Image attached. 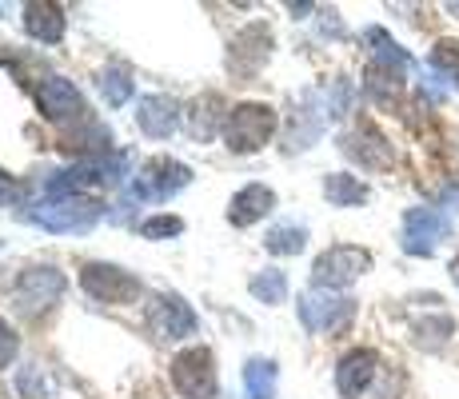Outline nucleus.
I'll return each instance as SVG.
<instances>
[{
  "mask_svg": "<svg viewBox=\"0 0 459 399\" xmlns=\"http://www.w3.org/2000/svg\"><path fill=\"white\" fill-rule=\"evenodd\" d=\"M372 268V252L359 244H335L328 252L316 256L312 264V288L320 291H343Z\"/></svg>",
  "mask_w": 459,
  "mask_h": 399,
  "instance_id": "2",
  "label": "nucleus"
},
{
  "mask_svg": "<svg viewBox=\"0 0 459 399\" xmlns=\"http://www.w3.org/2000/svg\"><path fill=\"white\" fill-rule=\"evenodd\" d=\"M351 100H356V92H351L348 80H335L328 88V96H324V108H328V117H348Z\"/></svg>",
  "mask_w": 459,
  "mask_h": 399,
  "instance_id": "29",
  "label": "nucleus"
},
{
  "mask_svg": "<svg viewBox=\"0 0 459 399\" xmlns=\"http://www.w3.org/2000/svg\"><path fill=\"white\" fill-rule=\"evenodd\" d=\"M220 112H224V100H220L216 92H204V96H196V100L184 108V132H188L196 144H208V140H216V132H220Z\"/></svg>",
  "mask_w": 459,
  "mask_h": 399,
  "instance_id": "15",
  "label": "nucleus"
},
{
  "mask_svg": "<svg viewBox=\"0 0 459 399\" xmlns=\"http://www.w3.org/2000/svg\"><path fill=\"white\" fill-rule=\"evenodd\" d=\"M280 112L268 108V104H236L224 120V144L232 152H260L272 136H276Z\"/></svg>",
  "mask_w": 459,
  "mask_h": 399,
  "instance_id": "1",
  "label": "nucleus"
},
{
  "mask_svg": "<svg viewBox=\"0 0 459 399\" xmlns=\"http://www.w3.org/2000/svg\"><path fill=\"white\" fill-rule=\"evenodd\" d=\"M172 387L184 399H212L220 392L216 356L208 348H188L172 360Z\"/></svg>",
  "mask_w": 459,
  "mask_h": 399,
  "instance_id": "4",
  "label": "nucleus"
},
{
  "mask_svg": "<svg viewBox=\"0 0 459 399\" xmlns=\"http://www.w3.org/2000/svg\"><path fill=\"white\" fill-rule=\"evenodd\" d=\"M248 291L260 304H280V299L288 296V276L284 272H276V268H268V272H260L252 283H248Z\"/></svg>",
  "mask_w": 459,
  "mask_h": 399,
  "instance_id": "28",
  "label": "nucleus"
},
{
  "mask_svg": "<svg viewBox=\"0 0 459 399\" xmlns=\"http://www.w3.org/2000/svg\"><path fill=\"white\" fill-rule=\"evenodd\" d=\"M24 32L40 44H56L65 37V13L56 4H44V0L24 4Z\"/></svg>",
  "mask_w": 459,
  "mask_h": 399,
  "instance_id": "19",
  "label": "nucleus"
},
{
  "mask_svg": "<svg viewBox=\"0 0 459 399\" xmlns=\"http://www.w3.org/2000/svg\"><path fill=\"white\" fill-rule=\"evenodd\" d=\"M340 152L348 156L351 164L368 168V172H387V168L395 164V152H392V144H387V136L368 120L340 132Z\"/></svg>",
  "mask_w": 459,
  "mask_h": 399,
  "instance_id": "5",
  "label": "nucleus"
},
{
  "mask_svg": "<svg viewBox=\"0 0 459 399\" xmlns=\"http://www.w3.org/2000/svg\"><path fill=\"white\" fill-rule=\"evenodd\" d=\"M244 395L248 399H272L276 395V363L255 356L244 363Z\"/></svg>",
  "mask_w": 459,
  "mask_h": 399,
  "instance_id": "24",
  "label": "nucleus"
},
{
  "mask_svg": "<svg viewBox=\"0 0 459 399\" xmlns=\"http://www.w3.org/2000/svg\"><path fill=\"white\" fill-rule=\"evenodd\" d=\"M96 88H100V96L112 104V108H120V104L132 100V92H136V80H132L128 68L108 65V68L100 73V80H96Z\"/></svg>",
  "mask_w": 459,
  "mask_h": 399,
  "instance_id": "25",
  "label": "nucleus"
},
{
  "mask_svg": "<svg viewBox=\"0 0 459 399\" xmlns=\"http://www.w3.org/2000/svg\"><path fill=\"white\" fill-rule=\"evenodd\" d=\"M65 291V276L56 268H29L16 280V312H24L29 319L44 316Z\"/></svg>",
  "mask_w": 459,
  "mask_h": 399,
  "instance_id": "10",
  "label": "nucleus"
},
{
  "mask_svg": "<svg viewBox=\"0 0 459 399\" xmlns=\"http://www.w3.org/2000/svg\"><path fill=\"white\" fill-rule=\"evenodd\" d=\"M328 120V108H296L288 112V128H284V152H304L307 144H316Z\"/></svg>",
  "mask_w": 459,
  "mask_h": 399,
  "instance_id": "18",
  "label": "nucleus"
},
{
  "mask_svg": "<svg viewBox=\"0 0 459 399\" xmlns=\"http://www.w3.org/2000/svg\"><path fill=\"white\" fill-rule=\"evenodd\" d=\"M379 376V356L372 348H351L335 363V392L343 399H359Z\"/></svg>",
  "mask_w": 459,
  "mask_h": 399,
  "instance_id": "12",
  "label": "nucleus"
},
{
  "mask_svg": "<svg viewBox=\"0 0 459 399\" xmlns=\"http://www.w3.org/2000/svg\"><path fill=\"white\" fill-rule=\"evenodd\" d=\"M455 335V319L447 312H436V316H420L416 324H411V343H416L420 351H439L447 348V340Z\"/></svg>",
  "mask_w": 459,
  "mask_h": 399,
  "instance_id": "20",
  "label": "nucleus"
},
{
  "mask_svg": "<svg viewBox=\"0 0 459 399\" xmlns=\"http://www.w3.org/2000/svg\"><path fill=\"white\" fill-rule=\"evenodd\" d=\"M32 220L48 232H88V228L100 220V204L96 200H81V196H68V200H44L32 208Z\"/></svg>",
  "mask_w": 459,
  "mask_h": 399,
  "instance_id": "8",
  "label": "nucleus"
},
{
  "mask_svg": "<svg viewBox=\"0 0 459 399\" xmlns=\"http://www.w3.org/2000/svg\"><path fill=\"white\" fill-rule=\"evenodd\" d=\"M16 200H21V184L0 172V204H16Z\"/></svg>",
  "mask_w": 459,
  "mask_h": 399,
  "instance_id": "32",
  "label": "nucleus"
},
{
  "mask_svg": "<svg viewBox=\"0 0 459 399\" xmlns=\"http://www.w3.org/2000/svg\"><path fill=\"white\" fill-rule=\"evenodd\" d=\"M188 180H192L188 164H180V160H172V156H156V160H148V164L140 168L136 188L132 192H136L140 200H168L172 192H180Z\"/></svg>",
  "mask_w": 459,
  "mask_h": 399,
  "instance_id": "11",
  "label": "nucleus"
},
{
  "mask_svg": "<svg viewBox=\"0 0 459 399\" xmlns=\"http://www.w3.org/2000/svg\"><path fill=\"white\" fill-rule=\"evenodd\" d=\"M180 232H184V220L180 216H152L144 224L148 239H168V236H180Z\"/></svg>",
  "mask_w": 459,
  "mask_h": 399,
  "instance_id": "30",
  "label": "nucleus"
},
{
  "mask_svg": "<svg viewBox=\"0 0 459 399\" xmlns=\"http://www.w3.org/2000/svg\"><path fill=\"white\" fill-rule=\"evenodd\" d=\"M307 244V228L304 224H280L272 228L268 239H264V247H268L272 256H299Z\"/></svg>",
  "mask_w": 459,
  "mask_h": 399,
  "instance_id": "26",
  "label": "nucleus"
},
{
  "mask_svg": "<svg viewBox=\"0 0 459 399\" xmlns=\"http://www.w3.org/2000/svg\"><path fill=\"white\" fill-rule=\"evenodd\" d=\"M276 208V192L264 188V184H248V188H240L228 204V220H232L236 228H252L260 224L268 212Z\"/></svg>",
  "mask_w": 459,
  "mask_h": 399,
  "instance_id": "16",
  "label": "nucleus"
},
{
  "mask_svg": "<svg viewBox=\"0 0 459 399\" xmlns=\"http://www.w3.org/2000/svg\"><path fill=\"white\" fill-rule=\"evenodd\" d=\"M447 272H452V280H455V288H459V256H455L452 264H447Z\"/></svg>",
  "mask_w": 459,
  "mask_h": 399,
  "instance_id": "33",
  "label": "nucleus"
},
{
  "mask_svg": "<svg viewBox=\"0 0 459 399\" xmlns=\"http://www.w3.org/2000/svg\"><path fill=\"white\" fill-rule=\"evenodd\" d=\"M180 104L172 100V96H144L140 100V112H136V124L144 136L152 140H168L176 128H180Z\"/></svg>",
  "mask_w": 459,
  "mask_h": 399,
  "instance_id": "14",
  "label": "nucleus"
},
{
  "mask_svg": "<svg viewBox=\"0 0 459 399\" xmlns=\"http://www.w3.org/2000/svg\"><path fill=\"white\" fill-rule=\"evenodd\" d=\"M32 96H37V108L48 120H56V124H81V120H88L81 88H76L73 80H65V76H44Z\"/></svg>",
  "mask_w": 459,
  "mask_h": 399,
  "instance_id": "9",
  "label": "nucleus"
},
{
  "mask_svg": "<svg viewBox=\"0 0 459 399\" xmlns=\"http://www.w3.org/2000/svg\"><path fill=\"white\" fill-rule=\"evenodd\" d=\"M452 232V216L444 208H431V204H420V208L403 212V252L411 256H431L439 247V239Z\"/></svg>",
  "mask_w": 459,
  "mask_h": 399,
  "instance_id": "7",
  "label": "nucleus"
},
{
  "mask_svg": "<svg viewBox=\"0 0 459 399\" xmlns=\"http://www.w3.org/2000/svg\"><path fill=\"white\" fill-rule=\"evenodd\" d=\"M16 351H21V340H16V332L4 324V319H0V371L16 360Z\"/></svg>",
  "mask_w": 459,
  "mask_h": 399,
  "instance_id": "31",
  "label": "nucleus"
},
{
  "mask_svg": "<svg viewBox=\"0 0 459 399\" xmlns=\"http://www.w3.org/2000/svg\"><path fill=\"white\" fill-rule=\"evenodd\" d=\"M403 88H408L403 73H392V68L368 65V96H372L376 104H384V108H400Z\"/></svg>",
  "mask_w": 459,
  "mask_h": 399,
  "instance_id": "22",
  "label": "nucleus"
},
{
  "mask_svg": "<svg viewBox=\"0 0 459 399\" xmlns=\"http://www.w3.org/2000/svg\"><path fill=\"white\" fill-rule=\"evenodd\" d=\"M268 56H272L268 24H248V29L232 40V48H228V68H232L236 76H252V73H260Z\"/></svg>",
  "mask_w": 459,
  "mask_h": 399,
  "instance_id": "13",
  "label": "nucleus"
},
{
  "mask_svg": "<svg viewBox=\"0 0 459 399\" xmlns=\"http://www.w3.org/2000/svg\"><path fill=\"white\" fill-rule=\"evenodd\" d=\"M324 200L335 204V208H359V204L372 200V188H368L359 176L332 172L328 180H324Z\"/></svg>",
  "mask_w": 459,
  "mask_h": 399,
  "instance_id": "21",
  "label": "nucleus"
},
{
  "mask_svg": "<svg viewBox=\"0 0 459 399\" xmlns=\"http://www.w3.org/2000/svg\"><path fill=\"white\" fill-rule=\"evenodd\" d=\"M364 40H368V48H372V65H379V68H392V73H403L408 76L411 73V56L400 48L392 37H387L384 29H368L364 32Z\"/></svg>",
  "mask_w": 459,
  "mask_h": 399,
  "instance_id": "23",
  "label": "nucleus"
},
{
  "mask_svg": "<svg viewBox=\"0 0 459 399\" xmlns=\"http://www.w3.org/2000/svg\"><path fill=\"white\" fill-rule=\"evenodd\" d=\"M431 68L439 73V80L444 84H452L459 92V40H439L436 48H431Z\"/></svg>",
  "mask_w": 459,
  "mask_h": 399,
  "instance_id": "27",
  "label": "nucleus"
},
{
  "mask_svg": "<svg viewBox=\"0 0 459 399\" xmlns=\"http://www.w3.org/2000/svg\"><path fill=\"white\" fill-rule=\"evenodd\" d=\"M351 319H356V299L340 296V291L307 288L299 296V324L312 335H340Z\"/></svg>",
  "mask_w": 459,
  "mask_h": 399,
  "instance_id": "3",
  "label": "nucleus"
},
{
  "mask_svg": "<svg viewBox=\"0 0 459 399\" xmlns=\"http://www.w3.org/2000/svg\"><path fill=\"white\" fill-rule=\"evenodd\" d=\"M81 288L96 304H132V299H140L144 283L132 276V272L117 268V264H84Z\"/></svg>",
  "mask_w": 459,
  "mask_h": 399,
  "instance_id": "6",
  "label": "nucleus"
},
{
  "mask_svg": "<svg viewBox=\"0 0 459 399\" xmlns=\"http://www.w3.org/2000/svg\"><path fill=\"white\" fill-rule=\"evenodd\" d=\"M152 324L160 332V340H180V335L196 332V312L180 296H160L152 304Z\"/></svg>",
  "mask_w": 459,
  "mask_h": 399,
  "instance_id": "17",
  "label": "nucleus"
}]
</instances>
